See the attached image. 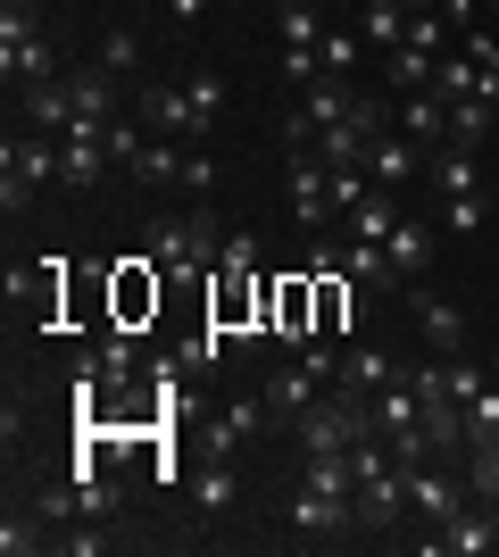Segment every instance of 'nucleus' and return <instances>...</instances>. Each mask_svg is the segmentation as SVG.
Segmentation results:
<instances>
[{
	"mask_svg": "<svg viewBox=\"0 0 499 557\" xmlns=\"http://www.w3.org/2000/svg\"><path fill=\"white\" fill-rule=\"evenodd\" d=\"M366 408H375V433H383V442H391V433H425V399H416L408 374L391 383V392H375ZM433 458H441V449H433Z\"/></svg>",
	"mask_w": 499,
	"mask_h": 557,
	"instance_id": "nucleus-15",
	"label": "nucleus"
},
{
	"mask_svg": "<svg viewBox=\"0 0 499 557\" xmlns=\"http://www.w3.org/2000/svg\"><path fill=\"white\" fill-rule=\"evenodd\" d=\"M400 300L416 308L433 358H458V349H466V317H458V300H441V292H425V283H400Z\"/></svg>",
	"mask_w": 499,
	"mask_h": 557,
	"instance_id": "nucleus-7",
	"label": "nucleus"
},
{
	"mask_svg": "<svg viewBox=\"0 0 499 557\" xmlns=\"http://www.w3.org/2000/svg\"><path fill=\"white\" fill-rule=\"evenodd\" d=\"M316 59H325V75H350V67H358V42L325 25V42H316Z\"/></svg>",
	"mask_w": 499,
	"mask_h": 557,
	"instance_id": "nucleus-35",
	"label": "nucleus"
},
{
	"mask_svg": "<svg viewBox=\"0 0 499 557\" xmlns=\"http://www.w3.org/2000/svg\"><path fill=\"white\" fill-rule=\"evenodd\" d=\"M142 125H159L166 141H200V134H209L200 109H191V92H175V84H150V92H142Z\"/></svg>",
	"mask_w": 499,
	"mask_h": 557,
	"instance_id": "nucleus-9",
	"label": "nucleus"
},
{
	"mask_svg": "<svg viewBox=\"0 0 499 557\" xmlns=\"http://www.w3.org/2000/svg\"><path fill=\"white\" fill-rule=\"evenodd\" d=\"M416 549H425V557H491L499 549V508H491V499H483V508H458L450 524L425 533Z\"/></svg>",
	"mask_w": 499,
	"mask_h": 557,
	"instance_id": "nucleus-4",
	"label": "nucleus"
},
{
	"mask_svg": "<svg viewBox=\"0 0 499 557\" xmlns=\"http://www.w3.org/2000/svg\"><path fill=\"white\" fill-rule=\"evenodd\" d=\"M483 216H491V200H483V191H466V200H441V225H450V233H483Z\"/></svg>",
	"mask_w": 499,
	"mask_h": 557,
	"instance_id": "nucleus-32",
	"label": "nucleus"
},
{
	"mask_svg": "<svg viewBox=\"0 0 499 557\" xmlns=\"http://www.w3.org/2000/svg\"><path fill=\"white\" fill-rule=\"evenodd\" d=\"M59 159H67V184H84L92 191L100 175H109V125H75V134H59Z\"/></svg>",
	"mask_w": 499,
	"mask_h": 557,
	"instance_id": "nucleus-10",
	"label": "nucleus"
},
{
	"mask_svg": "<svg viewBox=\"0 0 499 557\" xmlns=\"http://www.w3.org/2000/svg\"><path fill=\"white\" fill-rule=\"evenodd\" d=\"M466 499H475V483H466V474H433V466H408V516H416V524H433V533H441V524H450Z\"/></svg>",
	"mask_w": 499,
	"mask_h": 557,
	"instance_id": "nucleus-5",
	"label": "nucleus"
},
{
	"mask_svg": "<svg viewBox=\"0 0 499 557\" xmlns=\"http://www.w3.org/2000/svg\"><path fill=\"white\" fill-rule=\"evenodd\" d=\"M184 191H216V159L209 150H184Z\"/></svg>",
	"mask_w": 499,
	"mask_h": 557,
	"instance_id": "nucleus-38",
	"label": "nucleus"
},
{
	"mask_svg": "<svg viewBox=\"0 0 499 557\" xmlns=\"http://www.w3.org/2000/svg\"><path fill=\"white\" fill-rule=\"evenodd\" d=\"M67 184V159H59V134H9V150H0V209L25 216L34 209V191Z\"/></svg>",
	"mask_w": 499,
	"mask_h": 557,
	"instance_id": "nucleus-1",
	"label": "nucleus"
},
{
	"mask_svg": "<svg viewBox=\"0 0 499 557\" xmlns=\"http://www.w3.org/2000/svg\"><path fill=\"white\" fill-rule=\"evenodd\" d=\"M0 549H9V557L42 549V516H17V508H9V524H0Z\"/></svg>",
	"mask_w": 499,
	"mask_h": 557,
	"instance_id": "nucleus-33",
	"label": "nucleus"
},
{
	"mask_svg": "<svg viewBox=\"0 0 499 557\" xmlns=\"http://www.w3.org/2000/svg\"><path fill=\"white\" fill-rule=\"evenodd\" d=\"M400 358H383V349H341V383L333 392H358V399H375V392H391L400 383Z\"/></svg>",
	"mask_w": 499,
	"mask_h": 557,
	"instance_id": "nucleus-14",
	"label": "nucleus"
},
{
	"mask_svg": "<svg viewBox=\"0 0 499 557\" xmlns=\"http://www.w3.org/2000/svg\"><path fill=\"white\" fill-rule=\"evenodd\" d=\"M391 225H400V191H366L350 209V242H391Z\"/></svg>",
	"mask_w": 499,
	"mask_h": 557,
	"instance_id": "nucleus-25",
	"label": "nucleus"
},
{
	"mask_svg": "<svg viewBox=\"0 0 499 557\" xmlns=\"http://www.w3.org/2000/svg\"><path fill=\"white\" fill-rule=\"evenodd\" d=\"M67 92H75V125H109V116H117V75H109V67H75ZM75 125H67V134H75Z\"/></svg>",
	"mask_w": 499,
	"mask_h": 557,
	"instance_id": "nucleus-16",
	"label": "nucleus"
},
{
	"mask_svg": "<svg viewBox=\"0 0 499 557\" xmlns=\"http://www.w3.org/2000/svg\"><path fill=\"white\" fill-rule=\"evenodd\" d=\"M191 499H200V508H209V516H225V508H234V499H241V474H234V466H225V458H216L209 474L191 483Z\"/></svg>",
	"mask_w": 499,
	"mask_h": 557,
	"instance_id": "nucleus-27",
	"label": "nucleus"
},
{
	"mask_svg": "<svg viewBox=\"0 0 499 557\" xmlns=\"http://www.w3.org/2000/svg\"><path fill=\"white\" fill-rule=\"evenodd\" d=\"M291 216H300V225H325L333 216V166L316 159V150L291 159Z\"/></svg>",
	"mask_w": 499,
	"mask_h": 557,
	"instance_id": "nucleus-8",
	"label": "nucleus"
},
{
	"mask_svg": "<svg viewBox=\"0 0 499 557\" xmlns=\"http://www.w3.org/2000/svg\"><path fill=\"white\" fill-rule=\"evenodd\" d=\"M291 524H300L309 541L350 533V524H358V499H333V491H309V483H300V499H291Z\"/></svg>",
	"mask_w": 499,
	"mask_h": 557,
	"instance_id": "nucleus-13",
	"label": "nucleus"
},
{
	"mask_svg": "<svg viewBox=\"0 0 499 557\" xmlns=\"http://www.w3.org/2000/svg\"><path fill=\"white\" fill-rule=\"evenodd\" d=\"M366 175H375V191H408L416 184V175H425V141H408V134H391V125H383L375 141H366Z\"/></svg>",
	"mask_w": 499,
	"mask_h": 557,
	"instance_id": "nucleus-6",
	"label": "nucleus"
},
{
	"mask_svg": "<svg viewBox=\"0 0 499 557\" xmlns=\"http://www.w3.org/2000/svg\"><path fill=\"white\" fill-rule=\"evenodd\" d=\"M325 42V17H316V0H284V50H316Z\"/></svg>",
	"mask_w": 499,
	"mask_h": 557,
	"instance_id": "nucleus-29",
	"label": "nucleus"
},
{
	"mask_svg": "<svg viewBox=\"0 0 499 557\" xmlns=\"http://www.w3.org/2000/svg\"><path fill=\"white\" fill-rule=\"evenodd\" d=\"M408 9H441V0H408Z\"/></svg>",
	"mask_w": 499,
	"mask_h": 557,
	"instance_id": "nucleus-41",
	"label": "nucleus"
},
{
	"mask_svg": "<svg viewBox=\"0 0 499 557\" xmlns=\"http://www.w3.org/2000/svg\"><path fill=\"white\" fill-rule=\"evenodd\" d=\"M316 392H325V383H316L309 367H284V374H266V408H275V417H284V424L300 417V408H309Z\"/></svg>",
	"mask_w": 499,
	"mask_h": 557,
	"instance_id": "nucleus-24",
	"label": "nucleus"
},
{
	"mask_svg": "<svg viewBox=\"0 0 499 557\" xmlns=\"http://www.w3.org/2000/svg\"><path fill=\"white\" fill-rule=\"evenodd\" d=\"M184 92H191V109H200V125H216V109H225V75H209V67H200V75L184 84Z\"/></svg>",
	"mask_w": 499,
	"mask_h": 557,
	"instance_id": "nucleus-34",
	"label": "nucleus"
},
{
	"mask_svg": "<svg viewBox=\"0 0 499 557\" xmlns=\"http://www.w3.org/2000/svg\"><path fill=\"white\" fill-rule=\"evenodd\" d=\"M383 250H391V267H400V283H408V275H425V267H433V225H416V216H400Z\"/></svg>",
	"mask_w": 499,
	"mask_h": 557,
	"instance_id": "nucleus-22",
	"label": "nucleus"
},
{
	"mask_svg": "<svg viewBox=\"0 0 499 557\" xmlns=\"http://www.w3.org/2000/svg\"><path fill=\"white\" fill-rule=\"evenodd\" d=\"M84 367H92L109 392H134V333H100V342L84 349Z\"/></svg>",
	"mask_w": 499,
	"mask_h": 557,
	"instance_id": "nucleus-19",
	"label": "nucleus"
},
{
	"mask_svg": "<svg viewBox=\"0 0 499 557\" xmlns=\"http://www.w3.org/2000/svg\"><path fill=\"white\" fill-rule=\"evenodd\" d=\"M134 150H142V125H134V116H109V159L134 166Z\"/></svg>",
	"mask_w": 499,
	"mask_h": 557,
	"instance_id": "nucleus-36",
	"label": "nucleus"
},
{
	"mask_svg": "<svg viewBox=\"0 0 499 557\" xmlns=\"http://www.w3.org/2000/svg\"><path fill=\"white\" fill-rule=\"evenodd\" d=\"M450 392H458V399H475V392H483V367H475V358H466V349H458V358H450Z\"/></svg>",
	"mask_w": 499,
	"mask_h": 557,
	"instance_id": "nucleus-39",
	"label": "nucleus"
},
{
	"mask_svg": "<svg viewBox=\"0 0 499 557\" xmlns=\"http://www.w3.org/2000/svg\"><path fill=\"white\" fill-rule=\"evenodd\" d=\"M209 17V0H166V25H200Z\"/></svg>",
	"mask_w": 499,
	"mask_h": 557,
	"instance_id": "nucleus-40",
	"label": "nucleus"
},
{
	"mask_svg": "<svg viewBox=\"0 0 499 557\" xmlns=\"http://www.w3.org/2000/svg\"><path fill=\"white\" fill-rule=\"evenodd\" d=\"M142 250L159 258L175 283H191V275H216V250H225V242H216V216L209 209H191V216H159Z\"/></svg>",
	"mask_w": 499,
	"mask_h": 557,
	"instance_id": "nucleus-2",
	"label": "nucleus"
},
{
	"mask_svg": "<svg viewBox=\"0 0 499 557\" xmlns=\"http://www.w3.org/2000/svg\"><path fill=\"white\" fill-rule=\"evenodd\" d=\"M316 75H325V59H316V50H284V84H300V92H309Z\"/></svg>",
	"mask_w": 499,
	"mask_h": 557,
	"instance_id": "nucleus-37",
	"label": "nucleus"
},
{
	"mask_svg": "<svg viewBox=\"0 0 499 557\" xmlns=\"http://www.w3.org/2000/svg\"><path fill=\"white\" fill-rule=\"evenodd\" d=\"M125 175H134V184H150V191H159V184H184V141H166V134H159V141H142Z\"/></svg>",
	"mask_w": 499,
	"mask_h": 557,
	"instance_id": "nucleus-21",
	"label": "nucleus"
},
{
	"mask_svg": "<svg viewBox=\"0 0 499 557\" xmlns=\"http://www.w3.org/2000/svg\"><path fill=\"white\" fill-rule=\"evenodd\" d=\"M466 483H475V499L499 508V433L491 442H466Z\"/></svg>",
	"mask_w": 499,
	"mask_h": 557,
	"instance_id": "nucleus-28",
	"label": "nucleus"
},
{
	"mask_svg": "<svg viewBox=\"0 0 499 557\" xmlns=\"http://www.w3.org/2000/svg\"><path fill=\"white\" fill-rule=\"evenodd\" d=\"M100 67H109V75H125V67H142V34H134V25H117V34H109V42H100Z\"/></svg>",
	"mask_w": 499,
	"mask_h": 557,
	"instance_id": "nucleus-31",
	"label": "nucleus"
},
{
	"mask_svg": "<svg viewBox=\"0 0 499 557\" xmlns=\"http://www.w3.org/2000/svg\"><path fill=\"white\" fill-rule=\"evenodd\" d=\"M0 67H9V84H59V59H50V42H42V17L25 9V0H9L0 9Z\"/></svg>",
	"mask_w": 499,
	"mask_h": 557,
	"instance_id": "nucleus-3",
	"label": "nucleus"
},
{
	"mask_svg": "<svg viewBox=\"0 0 499 557\" xmlns=\"http://www.w3.org/2000/svg\"><path fill=\"white\" fill-rule=\"evenodd\" d=\"M491 125H499V100H450V141L458 150H483V141H491Z\"/></svg>",
	"mask_w": 499,
	"mask_h": 557,
	"instance_id": "nucleus-23",
	"label": "nucleus"
},
{
	"mask_svg": "<svg viewBox=\"0 0 499 557\" xmlns=\"http://www.w3.org/2000/svg\"><path fill=\"white\" fill-rule=\"evenodd\" d=\"M408 17H416L408 0H366V17H358V34H366V50H383V59H391V50L408 42Z\"/></svg>",
	"mask_w": 499,
	"mask_h": 557,
	"instance_id": "nucleus-20",
	"label": "nucleus"
},
{
	"mask_svg": "<svg viewBox=\"0 0 499 557\" xmlns=\"http://www.w3.org/2000/svg\"><path fill=\"white\" fill-rule=\"evenodd\" d=\"M216 283H259V233H225V250H216Z\"/></svg>",
	"mask_w": 499,
	"mask_h": 557,
	"instance_id": "nucleus-26",
	"label": "nucleus"
},
{
	"mask_svg": "<svg viewBox=\"0 0 499 557\" xmlns=\"http://www.w3.org/2000/svg\"><path fill=\"white\" fill-rule=\"evenodd\" d=\"M425 175H433V191H441V200H466V191H483L475 150H458V141H433V150H425Z\"/></svg>",
	"mask_w": 499,
	"mask_h": 557,
	"instance_id": "nucleus-12",
	"label": "nucleus"
},
{
	"mask_svg": "<svg viewBox=\"0 0 499 557\" xmlns=\"http://www.w3.org/2000/svg\"><path fill=\"white\" fill-rule=\"evenodd\" d=\"M408 50L441 59V50H450V17H441V9H416V17H408Z\"/></svg>",
	"mask_w": 499,
	"mask_h": 557,
	"instance_id": "nucleus-30",
	"label": "nucleus"
},
{
	"mask_svg": "<svg viewBox=\"0 0 499 557\" xmlns=\"http://www.w3.org/2000/svg\"><path fill=\"white\" fill-rule=\"evenodd\" d=\"M266 424H275V408H266V392H259V399H234V408H225V417L209 424V449H216V458H234V449H250V442H259Z\"/></svg>",
	"mask_w": 499,
	"mask_h": 557,
	"instance_id": "nucleus-11",
	"label": "nucleus"
},
{
	"mask_svg": "<svg viewBox=\"0 0 499 557\" xmlns=\"http://www.w3.org/2000/svg\"><path fill=\"white\" fill-rule=\"evenodd\" d=\"M400 134H416L433 150V141H450V100L441 92H400Z\"/></svg>",
	"mask_w": 499,
	"mask_h": 557,
	"instance_id": "nucleus-18",
	"label": "nucleus"
},
{
	"mask_svg": "<svg viewBox=\"0 0 499 557\" xmlns=\"http://www.w3.org/2000/svg\"><path fill=\"white\" fill-rule=\"evenodd\" d=\"M67 125H75V92H67V75L25 92V134H67Z\"/></svg>",
	"mask_w": 499,
	"mask_h": 557,
	"instance_id": "nucleus-17",
	"label": "nucleus"
}]
</instances>
